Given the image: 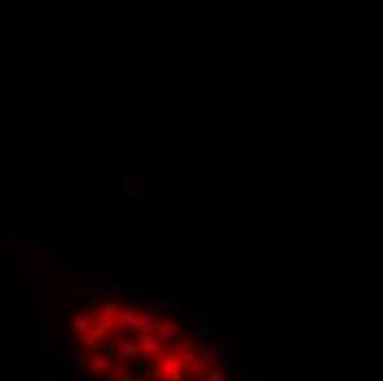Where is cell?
<instances>
[{"label":"cell","instance_id":"cell-1","mask_svg":"<svg viewBox=\"0 0 383 381\" xmlns=\"http://www.w3.org/2000/svg\"><path fill=\"white\" fill-rule=\"evenodd\" d=\"M181 364H178V357L174 355H163V357L156 362V377H161L163 381H172V377H176L178 373H181Z\"/></svg>","mask_w":383,"mask_h":381},{"label":"cell","instance_id":"cell-2","mask_svg":"<svg viewBox=\"0 0 383 381\" xmlns=\"http://www.w3.org/2000/svg\"><path fill=\"white\" fill-rule=\"evenodd\" d=\"M117 344V350H115V362H119L117 366H121V362H130V359H137V355H139V346H137V342H132V339L128 337H121Z\"/></svg>","mask_w":383,"mask_h":381},{"label":"cell","instance_id":"cell-3","mask_svg":"<svg viewBox=\"0 0 383 381\" xmlns=\"http://www.w3.org/2000/svg\"><path fill=\"white\" fill-rule=\"evenodd\" d=\"M117 326H119L121 331H124V328L139 331V326H141V311H130V308L121 311L119 317H117Z\"/></svg>","mask_w":383,"mask_h":381},{"label":"cell","instance_id":"cell-4","mask_svg":"<svg viewBox=\"0 0 383 381\" xmlns=\"http://www.w3.org/2000/svg\"><path fill=\"white\" fill-rule=\"evenodd\" d=\"M137 346H139L141 353H144V350L161 353L163 350V344H161V339L156 337V333H139V337H137Z\"/></svg>","mask_w":383,"mask_h":381},{"label":"cell","instance_id":"cell-5","mask_svg":"<svg viewBox=\"0 0 383 381\" xmlns=\"http://www.w3.org/2000/svg\"><path fill=\"white\" fill-rule=\"evenodd\" d=\"M156 337L161 339L163 350H170V348H172V342H174V337H176V324L161 322L159 326H156Z\"/></svg>","mask_w":383,"mask_h":381},{"label":"cell","instance_id":"cell-6","mask_svg":"<svg viewBox=\"0 0 383 381\" xmlns=\"http://www.w3.org/2000/svg\"><path fill=\"white\" fill-rule=\"evenodd\" d=\"M163 315L159 311H141V326H139V333H154L156 326L161 324Z\"/></svg>","mask_w":383,"mask_h":381},{"label":"cell","instance_id":"cell-7","mask_svg":"<svg viewBox=\"0 0 383 381\" xmlns=\"http://www.w3.org/2000/svg\"><path fill=\"white\" fill-rule=\"evenodd\" d=\"M119 313H121L119 304H115V302L101 304V306H99V311H97V322H104V324L117 322V317H119Z\"/></svg>","mask_w":383,"mask_h":381},{"label":"cell","instance_id":"cell-8","mask_svg":"<svg viewBox=\"0 0 383 381\" xmlns=\"http://www.w3.org/2000/svg\"><path fill=\"white\" fill-rule=\"evenodd\" d=\"M86 368H88L93 375H106L112 368V362L108 357H104V355H95V357H90L88 362H86Z\"/></svg>","mask_w":383,"mask_h":381},{"label":"cell","instance_id":"cell-9","mask_svg":"<svg viewBox=\"0 0 383 381\" xmlns=\"http://www.w3.org/2000/svg\"><path fill=\"white\" fill-rule=\"evenodd\" d=\"M124 194L128 199H144L146 190L139 179H124Z\"/></svg>","mask_w":383,"mask_h":381},{"label":"cell","instance_id":"cell-10","mask_svg":"<svg viewBox=\"0 0 383 381\" xmlns=\"http://www.w3.org/2000/svg\"><path fill=\"white\" fill-rule=\"evenodd\" d=\"M198 359H201V362L205 364L207 368H209V366H216V368L221 370V364H218V355L214 353V350H209V348H203L201 353H198Z\"/></svg>","mask_w":383,"mask_h":381},{"label":"cell","instance_id":"cell-11","mask_svg":"<svg viewBox=\"0 0 383 381\" xmlns=\"http://www.w3.org/2000/svg\"><path fill=\"white\" fill-rule=\"evenodd\" d=\"M176 357H178V364H181V368H190V366L198 359L194 350H187V353H181V355H176Z\"/></svg>","mask_w":383,"mask_h":381},{"label":"cell","instance_id":"cell-12","mask_svg":"<svg viewBox=\"0 0 383 381\" xmlns=\"http://www.w3.org/2000/svg\"><path fill=\"white\" fill-rule=\"evenodd\" d=\"M172 350H176V355H181V353H187V350H192V346L181 337V335H176L174 342H172Z\"/></svg>","mask_w":383,"mask_h":381},{"label":"cell","instance_id":"cell-13","mask_svg":"<svg viewBox=\"0 0 383 381\" xmlns=\"http://www.w3.org/2000/svg\"><path fill=\"white\" fill-rule=\"evenodd\" d=\"M198 335H201L203 339H212L214 335H216V326H214V324H209V322L201 324V328H198Z\"/></svg>","mask_w":383,"mask_h":381},{"label":"cell","instance_id":"cell-14","mask_svg":"<svg viewBox=\"0 0 383 381\" xmlns=\"http://www.w3.org/2000/svg\"><path fill=\"white\" fill-rule=\"evenodd\" d=\"M165 289H167V293H170V298L178 300V298H181V289H183V284H181V282H167V284H165Z\"/></svg>","mask_w":383,"mask_h":381},{"label":"cell","instance_id":"cell-15","mask_svg":"<svg viewBox=\"0 0 383 381\" xmlns=\"http://www.w3.org/2000/svg\"><path fill=\"white\" fill-rule=\"evenodd\" d=\"M207 381H227V375H225L223 370L214 368V370H209L207 373Z\"/></svg>","mask_w":383,"mask_h":381},{"label":"cell","instance_id":"cell-16","mask_svg":"<svg viewBox=\"0 0 383 381\" xmlns=\"http://www.w3.org/2000/svg\"><path fill=\"white\" fill-rule=\"evenodd\" d=\"M205 370H207V366L203 364L201 359H196V362H194V364L190 366V373H192V375H203Z\"/></svg>","mask_w":383,"mask_h":381},{"label":"cell","instance_id":"cell-17","mask_svg":"<svg viewBox=\"0 0 383 381\" xmlns=\"http://www.w3.org/2000/svg\"><path fill=\"white\" fill-rule=\"evenodd\" d=\"M141 357H144L148 364H154L156 359H159V353H150V350H144V353H141Z\"/></svg>","mask_w":383,"mask_h":381},{"label":"cell","instance_id":"cell-18","mask_svg":"<svg viewBox=\"0 0 383 381\" xmlns=\"http://www.w3.org/2000/svg\"><path fill=\"white\" fill-rule=\"evenodd\" d=\"M132 298H135L137 302H144V300H146V293H144V291H135V293H132Z\"/></svg>","mask_w":383,"mask_h":381},{"label":"cell","instance_id":"cell-19","mask_svg":"<svg viewBox=\"0 0 383 381\" xmlns=\"http://www.w3.org/2000/svg\"><path fill=\"white\" fill-rule=\"evenodd\" d=\"M214 353H216V355H221V353H227V348H225V344H221V342H218L216 346H214Z\"/></svg>","mask_w":383,"mask_h":381},{"label":"cell","instance_id":"cell-20","mask_svg":"<svg viewBox=\"0 0 383 381\" xmlns=\"http://www.w3.org/2000/svg\"><path fill=\"white\" fill-rule=\"evenodd\" d=\"M251 381H262V379H260L258 375H251Z\"/></svg>","mask_w":383,"mask_h":381}]
</instances>
